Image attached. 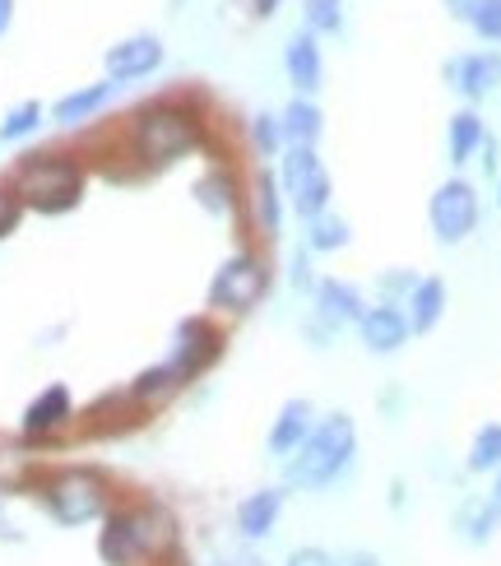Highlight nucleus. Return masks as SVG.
Here are the masks:
<instances>
[{"label": "nucleus", "instance_id": "obj_1", "mask_svg": "<svg viewBox=\"0 0 501 566\" xmlns=\"http://www.w3.org/2000/svg\"><path fill=\"white\" fill-rule=\"evenodd\" d=\"M19 488H29L42 502V511L52 515L61 530H80L93 525L116 506V492L107 483L103 469L88 464H65V469H29L19 479Z\"/></svg>", "mask_w": 501, "mask_h": 566}, {"label": "nucleus", "instance_id": "obj_2", "mask_svg": "<svg viewBox=\"0 0 501 566\" xmlns=\"http://www.w3.org/2000/svg\"><path fill=\"white\" fill-rule=\"evenodd\" d=\"M200 145H205V122L181 98H154L139 112H131V126H126L131 163L139 158L145 168H167V163H181L186 154H196Z\"/></svg>", "mask_w": 501, "mask_h": 566}, {"label": "nucleus", "instance_id": "obj_3", "mask_svg": "<svg viewBox=\"0 0 501 566\" xmlns=\"http://www.w3.org/2000/svg\"><path fill=\"white\" fill-rule=\"evenodd\" d=\"M353 460H357V422L344 409H334V413L316 418V428L306 432V441L289 455L283 479H289V488L325 492L348 474Z\"/></svg>", "mask_w": 501, "mask_h": 566}, {"label": "nucleus", "instance_id": "obj_4", "mask_svg": "<svg viewBox=\"0 0 501 566\" xmlns=\"http://www.w3.org/2000/svg\"><path fill=\"white\" fill-rule=\"evenodd\" d=\"M6 186L19 196L23 209H38V214H65V209H75L80 196H84V163L61 154V149H33V154H23L14 163Z\"/></svg>", "mask_w": 501, "mask_h": 566}, {"label": "nucleus", "instance_id": "obj_5", "mask_svg": "<svg viewBox=\"0 0 501 566\" xmlns=\"http://www.w3.org/2000/svg\"><path fill=\"white\" fill-rule=\"evenodd\" d=\"M270 289H274V265L255 247H242V251H232L219 270H213L209 306L213 312H228V316H247L270 297Z\"/></svg>", "mask_w": 501, "mask_h": 566}, {"label": "nucleus", "instance_id": "obj_6", "mask_svg": "<svg viewBox=\"0 0 501 566\" xmlns=\"http://www.w3.org/2000/svg\"><path fill=\"white\" fill-rule=\"evenodd\" d=\"M279 191L289 200V209L306 223L330 209L334 200V177L321 163V149H283L279 154Z\"/></svg>", "mask_w": 501, "mask_h": 566}, {"label": "nucleus", "instance_id": "obj_7", "mask_svg": "<svg viewBox=\"0 0 501 566\" xmlns=\"http://www.w3.org/2000/svg\"><path fill=\"white\" fill-rule=\"evenodd\" d=\"M479 191H473V181L465 177H450L441 181L432 200H427V228H432V238L441 247H460L473 228H479Z\"/></svg>", "mask_w": 501, "mask_h": 566}, {"label": "nucleus", "instance_id": "obj_8", "mask_svg": "<svg viewBox=\"0 0 501 566\" xmlns=\"http://www.w3.org/2000/svg\"><path fill=\"white\" fill-rule=\"evenodd\" d=\"M219 358H223V329L209 316H186L173 335V353H167V363H173V371L181 376V386L200 381Z\"/></svg>", "mask_w": 501, "mask_h": 566}, {"label": "nucleus", "instance_id": "obj_9", "mask_svg": "<svg viewBox=\"0 0 501 566\" xmlns=\"http://www.w3.org/2000/svg\"><path fill=\"white\" fill-rule=\"evenodd\" d=\"M283 511H289V483H265V488L247 492L232 511L237 538H242V544H265V538L279 530Z\"/></svg>", "mask_w": 501, "mask_h": 566}, {"label": "nucleus", "instance_id": "obj_10", "mask_svg": "<svg viewBox=\"0 0 501 566\" xmlns=\"http://www.w3.org/2000/svg\"><path fill=\"white\" fill-rule=\"evenodd\" d=\"M363 312H367V297H363L357 283L334 279V274L316 279V289H312V321L325 325L330 335H340V329L357 325V321H363Z\"/></svg>", "mask_w": 501, "mask_h": 566}, {"label": "nucleus", "instance_id": "obj_11", "mask_svg": "<svg viewBox=\"0 0 501 566\" xmlns=\"http://www.w3.org/2000/svg\"><path fill=\"white\" fill-rule=\"evenodd\" d=\"M163 56H167V46H163V38H154V33H135V38H122L116 46H107V80L122 88V84H135V80H149L154 70L163 65Z\"/></svg>", "mask_w": 501, "mask_h": 566}, {"label": "nucleus", "instance_id": "obj_12", "mask_svg": "<svg viewBox=\"0 0 501 566\" xmlns=\"http://www.w3.org/2000/svg\"><path fill=\"white\" fill-rule=\"evenodd\" d=\"M446 84L460 93L469 107H479L483 98H492L501 84V52H465L446 61Z\"/></svg>", "mask_w": 501, "mask_h": 566}, {"label": "nucleus", "instance_id": "obj_13", "mask_svg": "<svg viewBox=\"0 0 501 566\" xmlns=\"http://www.w3.org/2000/svg\"><path fill=\"white\" fill-rule=\"evenodd\" d=\"M357 335H363V348L372 353V358H390V353H399L404 344L414 339V329H409L404 306L376 302V306H367V312H363V321H357Z\"/></svg>", "mask_w": 501, "mask_h": 566}, {"label": "nucleus", "instance_id": "obj_14", "mask_svg": "<svg viewBox=\"0 0 501 566\" xmlns=\"http://www.w3.org/2000/svg\"><path fill=\"white\" fill-rule=\"evenodd\" d=\"M283 70H289V84L298 88V98H316L325 88V56H321V38L316 33H293L283 46Z\"/></svg>", "mask_w": 501, "mask_h": 566}, {"label": "nucleus", "instance_id": "obj_15", "mask_svg": "<svg viewBox=\"0 0 501 566\" xmlns=\"http://www.w3.org/2000/svg\"><path fill=\"white\" fill-rule=\"evenodd\" d=\"M316 428V409H312V399H283V409L274 413L270 422V432H265V451L270 460H289L298 446L306 441V432Z\"/></svg>", "mask_w": 501, "mask_h": 566}, {"label": "nucleus", "instance_id": "obj_16", "mask_svg": "<svg viewBox=\"0 0 501 566\" xmlns=\"http://www.w3.org/2000/svg\"><path fill=\"white\" fill-rule=\"evenodd\" d=\"M196 200L200 209H209L213 219H237L242 214V205H247V191H242V177H237L232 163H213V168L196 181Z\"/></svg>", "mask_w": 501, "mask_h": 566}, {"label": "nucleus", "instance_id": "obj_17", "mask_svg": "<svg viewBox=\"0 0 501 566\" xmlns=\"http://www.w3.org/2000/svg\"><path fill=\"white\" fill-rule=\"evenodd\" d=\"M70 422H75V399H70V390L56 381V386H46L29 409H23V437L46 441V437L65 432Z\"/></svg>", "mask_w": 501, "mask_h": 566}, {"label": "nucleus", "instance_id": "obj_18", "mask_svg": "<svg viewBox=\"0 0 501 566\" xmlns=\"http://www.w3.org/2000/svg\"><path fill=\"white\" fill-rule=\"evenodd\" d=\"M279 130H283V149H316L325 135V112L316 98H289L279 112Z\"/></svg>", "mask_w": 501, "mask_h": 566}, {"label": "nucleus", "instance_id": "obj_19", "mask_svg": "<svg viewBox=\"0 0 501 566\" xmlns=\"http://www.w3.org/2000/svg\"><path fill=\"white\" fill-rule=\"evenodd\" d=\"M247 214H251V223L260 228V238L265 242H274L279 232H283V191H279V177H274V168H260L255 177H251V196H247Z\"/></svg>", "mask_w": 501, "mask_h": 566}, {"label": "nucleus", "instance_id": "obj_20", "mask_svg": "<svg viewBox=\"0 0 501 566\" xmlns=\"http://www.w3.org/2000/svg\"><path fill=\"white\" fill-rule=\"evenodd\" d=\"M446 302H450L446 279L427 274V279L414 283L409 302H404V316H409V329H414V335H432V329L441 325V316H446Z\"/></svg>", "mask_w": 501, "mask_h": 566}, {"label": "nucleus", "instance_id": "obj_21", "mask_svg": "<svg viewBox=\"0 0 501 566\" xmlns=\"http://www.w3.org/2000/svg\"><path fill=\"white\" fill-rule=\"evenodd\" d=\"M483 139H488L483 116L473 112V107H460V112L446 122V154H450V168H465L469 158H479Z\"/></svg>", "mask_w": 501, "mask_h": 566}, {"label": "nucleus", "instance_id": "obj_22", "mask_svg": "<svg viewBox=\"0 0 501 566\" xmlns=\"http://www.w3.org/2000/svg\"><path fill=\"white\" fill-rule=\"evenodd\" d=\"M112 93H116L112 80H98V84H84L75 93H65V98H56V107H52L56 126H84V122H93V116L112 103Z\"/></svg>", "mask_w": 501, "mask_h": 566}, {"label": "nucleus", "instance_id": "obj_23", "mask_svg": "<svg viewBox=\"0 0 501 566\" xmlns=\"http://www.w3.org/2000/svg\"><path fill=\"white\" fill-rule=\"evenodd\" d=\"M135 413H139L135 399H131L126 390H112V395H103V399H93V405H88V413H84V432H93V437L126 432L131 422H135Z\"/></svg>", "mask_w": 501, "mask_h": 566}, {"label": "nucleus", "instance_id": "obj_24", "mask_svg": "<svg viewBox=\"0 0 501 566\" xmlns=\"http://www.w3.org/2000/svg\"><path fill=\"white\" fill-rule=\"evenodd\" d=\"M181 390V376L173 371V363H154V367H145V371H139L135 376V381L126 386V395L135 399V405L139 409H158V405H167V399H173Z\"/></svg>", "mask_w": 501, "mask_h": 566}, {"label": "nucleus", "instance_id": "obj_25", "mask_svg": "<svg viewBox=\"0 0 501 566\" xmlns=\"http://www.w3.org/2000/svg\"><path fill=\"white\" fill-rule=\"evenodd\" d=\"M348 242H353V228H348L344 214H334V209H325V214H316V219H306L302 247L312 255H334V251H344Z\"/></svg>", "mask_w": 501, "mask_h": 566}, {"label": "nucleus", "instance_id": "obj_26", "mask_svg": "<svg viewBox=\"0 0 501 566\" xmlns=\"http://www.w3.org/2000/svg\"><path fill=\"white\" fill-rule=\"evenodd\" d=\"M497 525H501V515H497V506L492 502H460V511H456V534L465 538L469 548H483V544H492V534H497Z\"/></svg>", "mask_w": 501, "mask_h": 566}, {"label": "nucleus", "instance_id": "obj_27", "mask_svg": "<svg viewBox=\"0 0 501 566\" xmlns=\"http://www.w3.org/2000/svg\"><path fill=\"white\" fill-rule=\"evenodd\" d=\"M469 474H497L501 469V422H483L469 441V455H465Z\"/></svg>", "mask_w": 501, "mask_h": 566}, {"label": "nucleus", "instance_id": "obj_28", "mask_svg": "<svg viewBox=\"0 0 501 566\" xmlns=\"http://www.w3.org/2000/svg\"><path fill=\"white\" fill-rule=\"evenodd\" d=\"M42 103L38 98H23V103H14L10 112H6V122H0V139L6 145H14V139H29L38 126H42Z\"/></svg>", "mask_w": 501, "mask_h": 566}, {"label": "nucleus", "instance_id": "obj_29", "mask_svg": "<svg viewBox=\"0 0 501 566\" xmlns=\"http://www.w3.org/2000/svg\"><path fill=\"white\" fill-rule=\"evenodd\" d=\"M247 135H251V149L260 158H279L283 154V130H279V112H255L247 122Z\"/></svg>", "mask_w": 501, "mask_h": 566}, {"label": "nucleus", "instance_id": "obj_30", "mask_svg": "<svg viewBox=\"0 0 501 566\" xmlns=\"http://www.w3.org/2000/svg\"><path fill=\"white\" fill-rule=\"evenodd\" d=\"M302 14H306V33L316 38L344 29V0H302Z\"/></svg>", "mask_w": 501, "mask_h": 566}, {"label": "nucleus", "instance_id": "obj_31", "mask_svg": "<svg viewBox=\"0 0 501 566\" xmlns=\"http://www.w3.org/2000/svg\"><path fill=\"white\" fill-rule=\"evenodd\" d=\"M414 283H418L414 270H380L376 274V293H380V302L404 306V302H409V293H414Z\"/></svg>", "mask_w": 501, "mask_h": 566}, {"label": "nucleus", "instance_id": "obj_32", "mask_svg": "<svg viewBox=\"0 0 501 566\" xmlns=\"http://www.w3.org/2000/svg\"><path fill=\"white\" fill-rule=\"evenodd\" d=\"M316 270H312V251H306V247H298L293 255H289V283H293V289L298 293H312L316 289Z\"/></svg>", "mask_w": 501, "mask_h": 566}, {"label": "nucleus", "instance_id": "obj_33", "mask_svg": "<svg viewBox=\"0 0 501 566\" xmlns=\"http://www.w3.org/2000/svg\"><path fill=\"white\" fill-rule=\"evenodd\" d=\"M469 29L483 42H501V0H483V10L469 19Z\"/></svg>", "mask_w": 501, "mask_h": 566}, {"label": "nucleus", "instance_id": "obj_34", "mask_svg": "<svg viewBox=\"0 0 501 566\" xmlns=\"http://www.w3.org/2000/svg\"><path fill=\"white\" fill-rule=\"evenodd\" d=\"M19 219H23V205H19V196L10 191V186L0 181V242H6L10 232L19 228Z\"/></svg>", "mask_w": 501, "mask_h": 566}, {"label": "nucleus", "instance_id": "obj_35", "mask_svg": "<svg viewBox=\"0 0 501 566\" xmlns=\"http://www.w3.org/2000/svg\"><path fill=\"white\" fill-rule=\"evenodd\" d=\"M283 566H334V553L321 548V544H302V548H293L289 557H283Z\"/></svg>", "mask_w": 501, "mask_h": 566}, {"label": "nucleus", "instance_id": "obj_36", "mask_svg": "<svg viewBox=\"0 0 501 566\" xmlns=\"http://www.w3.org/2000/svg\"><path fill=\"white\" fill-rule=\"evenodd\" d=\"M334 566H380V557L372 548H348V553H334Z\"/></svg>", "mask_w": 501, "mask_h": 566}, {"label": "nucleus", "instance_id": "obj_37", "mask_svg": "<svg viewBox=\"0 0 501 566\" xmlns=\"http://www.w3.org/2000/svg\"><path fill=\"white\" fill-rule=\"evenodd\" d=\"M446 10H450V19H460V23H469L473 14L483 10V0H446Z\"/></svg>", "mask_w": 501, "mask_h": 566}, {"label": "nucleus", "instance_id": "obj_38", "mask_svg": "<svg viewBox=\"0 0 501 566\" xmlns=\"http://www.w3.org/2000/svg\"><path fill=\"white\" fill-rule=\"evenodd\" d=\"M14 23V0H0V33Z\"/></svg>", "mask_w": 501, "mask_h": 566}, {"label": "nucleus", "instance_id": "obj_39", "mask_svg": "<svg viewBox=\"0 0 501 566\" xmlns=\"http://www.w3.org/2000/svg\"><path fill=\"white\" fill-rule=\"evenodd\" d=\"M404 492H409L404 483H390V506H395V511H404Z\"/></svg>", "mask_w": 501, "mask_h": 566}, {"label": "nucleus", "instance_id": "obj_40", "mask_svg": "<svg viewBox=\"0 0 501 566\" xmlns=\"http://www.w3.org/2000/svg\"><path fill=\"white\" fill-rule=\"evenodd\" d=\"M492 506H497V515H501V469H497V474H492V497H488Z\"/></svg>", "mask_w": 501, "mask_h": 566}, {"label": "nucleus", "instance_id": "obj_41", "mask_svg": "<svg viewBox=\"0 0 501 566\" xmlns=\"http://www.w3.org/2000/svg\"><path fill=\"white\" fill-rule=\"evenodd\" d=\"M274 6H279V0H255V14L265 19V14H274Z\"/></svg>", "mask_w": 501, "mask_h": 566}, {"label": "nucleus", "instance_id": "obj_42", "mask_svg": "<svg viewBox=\"0 0 501 566\" xmlns=\"http://www.w3.org/2000/svg\"><path fill=\"white\" fill-rule=\"evenodd\" d=\"M497 205H501V168H497Z\"/></svg>", "mask_w": 501, "mask_h": 566}]
</instances>
